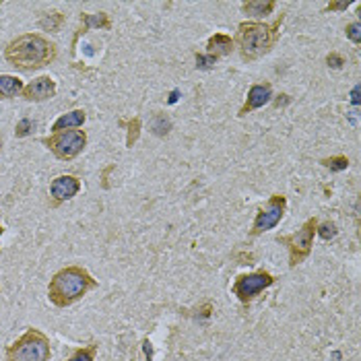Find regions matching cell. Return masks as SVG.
Segmentation results:
<instances>
[{"label":"cell","mask_w":361,"mask_h":361,"mask_svg":"<svg viewBox=\"0 0 361 361\" xmlns=\"http://www.w3.org/2000/svg\"><path fill=\"white\" fill-rule=\"evenodd\" d=\"M170 128H172V122L165 116H155V120H153V132L155 135L163 137V135L170 132Z\"/></svg>","instance_id":"20"},{"label":"cell","mask_w":361,"mask_h":361,"mask_svg":"<svg viewBox=\"0 0 361 361\" xmlns=\"http://www.w3.org/2000/svg\"><path fill=\"white\" fill-rule=\"evenodd\" d=\"M316 227H318V219L312 217L295 233L285 235V237H277L279 244H285L289 248V266H297L299 262H303L310 256L312 246H314Z\"/></svg>","instance_id":"5"},{"label":"cell","mask_w":361,"mask_h":361,"mask_svg":"<svg viewBox=\"0 0 361 361\" xmlns=\"http://www.w3.org/2000/svg\"><path fill=\"white\" fill-rule=\"evenodd\" d=\"M85 118H87V116H85L83 110L69 112V114L60 116V118L54 122L52 130H54V132H60V130H75V128H81V126L85 124Z\"/></svg>","instance_id":"13"},{"label":"cell","mask_w":361,"mask_h":361,"mask_svg":"<svg viewBox=\"0 0 361 361\" xmlns=\"http://www.w3.org/2000/svg\"><path fill=\"white\" fill-rule=\"evenodd\" d=\"M231 50H233V40L229 38V36H225V34H215L213 38H209V42H207V52H209V56L211 58H219V56H227V54H231Z\"/></svg>","instance_id":"12"},{"label":"cell","mask_w":361,"mask_h":361,"mask_svg":"<svg viewBox=\"0 0 361 361\" xmlns=\"http://www.w3.org/2000/svg\"><path fill=\"white\" fill-rule=\"evenodd\" d=\"M351 7V3L347 0V3H330L328 7H326V11H345V9H349Z\"/></svg>","instance_id":"27"},{"label":"cell","mask_w":361,"mask_h":361,"mask_svg":"<svg viewBox=\"0 0 361 361\" xmlns=\"http://www.w3.org/2000/svg\"><path fill=\"white\" fill-rule=\"evenodd\" d=\"M281 21H283V17L275 25H264V23H256V21L240 23L237 48H240L242 58L256 60V58L264 56L277 40V30H279Z\"/></svg>","instance_id":"3"},{"label":"cell","mask_w":361,"mask_h":361,"mask_svg":"<svg viewBox=\"0 0 361 361\" xmlns=\"http://www.w3.org/2000/svg\"><path fill=\"white\" fill-rule=\"evenodd\" d=\"M23 93V83L13 75H0V100H11Z\"/></svg>","instance_id":"14"},{"label":"cell","mask_w":361,"mask_h":361,"mask_svg":"<svg viewBox=\"0 0 361 361\" xmlns=\"http://www.w3.org/2000/svg\"><path fill=\"white\" fill-rule=\"evenodd\" d=\"M351 102H353L355 106L359 104V87H355V89H353V93H351Z\"/></svg>","instance_id":"28"},{"label":"cell","mask_w":361,"mask_h":361,"mask_svg":"<svg viewBox=\"0 0 361 361\" xmlns=\"http://www.w3.org/2000/svg\"><path fill=\"white\" fill-rule=\"evenodd\" d=\"M285 207H287V198L283 194H275L268 198L266 207L258 211L256 219H254V225H252V235H260L272 227L279 225V221L283 219L285 215Z\"/></svg>","instance_id":"8"},{"label":"cell","mask_w":361,"mask_h":361,"mask_svg":"<svg viewBox=\"0 0 361 361\" xmlns=\"http://www.w3.org/2000/svg\"><path fill=\"white\" fill-rule=\"evenodd\" d=\"M50 340L36 328H30L7 349V361H48Z\"/></svg>","instance_id":"4"},{"label":"cell","mask_w":361,"mask_h":361,"mask_svg":"<svg viewBox=\"0 0 361 361\" xmlns=\"http://www.w3.org/2000/svg\"><path fill=\"white\" fill-rule=\"evenodd\" d=\"M322 165H326V167H328V170H332V172H342V170H347V167H349V159H347L345 155L326 157V159H322Z\"/></svg>","instance_id":"16"},{"label":"cell","mask_w":361,"mask_h":361,"mask_svg":"<svg viewBox=\"0 0 361 361\" xmlns=\"http://www.w3.org/2000/svg\"><path fill=\"white\" fill-rule=\"evenodd\" d=\"M196 62H198V69H211L217 60L211 58V56H202V54H196Z\"/></svg>","instance_id":"25"},{"label":"cell","mask_w":361,"mask_h":361,"mask_svg":"<svg viewBox=\"0 0 361 361\" xmlns=\"http://www.w3.org/2000/svg\"><path fill=\"white\" fill-rule=\"evenodd\" d=\"M62 21H65V17H62L60 13H52V15H46V17L40 21V25H42L44 30H50V32H58V27L62 25Z\"/></svg>","instance_id":"18"},{"label":"cell","mask_w":361,"mask_h":361,"mask_svg":"<svg viewBox=\"0 0 361 361\" xmlns=\"http://www.w3.org/2000/svg\"><path fill=\"white\" fill-rule=\"evenodd\" d=\"M275 283V277L266 270H256L250 275H240L233 283V295L242 303H250L258 293L268 289Z\"/></svg>","instance_id":"7"},{"label":"cell","mask_w":361,"mask_h":361,"mask_svg":"<svg viewBox=\"0 0 361 361\" xmlns=\"http://www.w3.org/2000/svg\"><path fill=\"white\" fill-rule=\"evenodd\" d=\"M79 190H81V182L75 176H58L50 186V194L54 198V205H60V202L73 198Z\"/></svg>","instance_id":"10"},{"label":"cell","mask_w":361,"mask_h":361,"mask_svg":"<svg viewBox=\"0 0 361 361\" xmlns=\"http://www.w3.org/2000/svg\"><path fill=\"white\" fill-rule=\"evenodd\" d=\"M97 287V281L81 266H67L58 270L50 285H48V297L54 305L67 307L79 301L89 289Z\"/></svg>","instance_id":"2"},{"label":"cell","mask_w":361,"mask_h":361,"mask_svg":"<svg viewBox=\"0 0 361 361\" xmlns=\"http://www.w3.org/2000/svg\"><path fill=\"white\" fill-rule=\"evenodd\" d=\"M85 19V25L87 27H110V19H108V15L106 13H100V17H93V15H85L83 17Z\"/></svg>","instance_id":"21"},{"label":"cell","mask_w":361,"mask_h":361,"mask_svg":"<svg viewBox=\"0 0 361 361\" xmlns=\"http://www.w3.org/2000/svg\"><path fill=\"white\" fill-rule=\"evenodd\" d=\"M316 233H318L322 240H332V237L338 233V229H336V225H334L332 221H324L322 225L316 227Z\"/></svg>","instance_id":"19"},{"label":"cell","mask_w":361,"mask_h":361,"mask_svg":"<svg viewBox=\"0 0 361 361\" xmlns=\"http://www.w3.org/2000/svg\"><path fill=\"white\" fill-rule=\"evenodd\" d=\"M347 38L355 44H361V25H359V21H355L347 27Z\"/></svg>","instance_id":"24"},{"label":"cell","mask_w":361,"mask_h":361,"mask_svg":"<svg viewBox=\"0 0 361 361\" xmlns=\"http://www.w3.org/2000/svg\"><path fill=\"white\" fill-rule=\"evenodd\" d=\"M5 58L19 71H36L56 58V46L38 34H27L7 46Z\"/></svg>","instance_id":"1"},{"label":"cell","mask_w":361,"mask_h":361,"mask_svg":"<svg viewBox=\"0 0 361 361\" xmlns=\"http://www.w3.org/2000/svg\"><path fill=\"white\" fill-rule=\"evenodd\" d=\"M95 351H97V347H95V345L85 347V349H77V351L71 355V359H69V361H95Z\"/></svg>","instance_id":"17"},{"label":"cell","mask_w":361,"mask_h":361,"mask_svg":"<svg viewBox=\"0 0 361 361\" xmlns=\"http://www.w3.org/2000/svg\"><path fill=\"white\" fill-rule=\"evenodd\" d=\"M34 126H36V122L34 120H30V118H23L19 124H17V137H27V135H32V130H34Z\"/></svg>","instance_id":"23"},{"label":"cell","mask_w":361,"mask_h":361,"mask_svg":"<svg viewBox=\"0 0 361 361\" xmlns=\"http://www.w3.org/2000/svg\"><path fill=\"white\" fill-rule=\"evenodd\" d=\"M270 97H272V89H270V85H268V83H258V85H252V87H250V91H248V100H246V104H244V106H242V110H240V116H246V114H250V112H254V110L262 108L264 104H268V102H270Z\"/></svg>","instance_id":"11"},{"label":"cell","mask_w":361,"mask_h":361,"mask_svg":"<svg viewBox=\"0 0 361 361\" xmlns=\"http://www.w3.org/2000/svg\"><path fill=\"white\" fill-rule=\"evenodd\" d=\"M139 132H141V120H139V118H132V120L128 122V139H126V145H128V147H132V145L137 143Z\"/></svg>","instance_id":"22"},{"label":"cell","mask_w":361,"mask_h":361,"mask_svg":"<svg viewBox=\"0 0 361 361\" xmlns=\"http://www.w3.org/2000/svg\"><path fill=\"white\" fill-rule=\"evenodd\" d=\"M326 62H328V67H332V69H340V67L345 65V60H342L338 54H328Z\"/></svg>","instance_id":"26"},{"label":"cell","mask_w":361,"mask_h":361,"mask_svg":"<svg viewBox=\"0 0 361 361\" xmlns=\"http://www.w3.org/2000/svg\"><path fill=\"white\" fill-rule=\"evenodd\" d=\"M56 95V83L52 77H38L27 87H23V97L27 102H44Z\"/></svg>","instance_id":"9"},{"label":"cell","mask_w":361,"mask_h":361,"mask_svg":"<svg viewBox=\"0 0 361 361\" xmlns=\"http://www.w3.org/2000/svg\"><path fill=\"white\" fill-rule=\"evenodd\" d=\"M46 147L58 157V159H65V161H71L75 159L87 145V135L83 130H60V132H54L50 139L44 141Z\"/></svg>","instance_id":"6"},{"label":"cell","mask_w":361,"mask_h":361,"mask_svg":"<svg viewBox=\"0 0 361 361\" xmlns=\"http://www.w3.org/2000/svg\"><path fill=\"white\" fill-rule=\"evenodd\" d=\"M3 231H5V227H3V223H0V235H3Z\"/></svg>","instance_id":"29"},{"label":"cell","mask_w":361,"mask_h":361,"mask_svg":"<svg viewBox=\"0 0 361 361\" xmlns=\"http://www.w3.org/2000/svg\"><path fill=\"white\" fill-rule=\"evenodd\" d=\"M272 9H275V3L272 0H250V3H244L242 5V11L246 13V15H250V17H264V15H270L272 13Z\"/></svg>","instance_id":"15"},{"label":"cell","mask_w":361,"mask_h":361,"mask_svg":"<svg viewBox=\"0 0 361 361\" xmlns=\"http://www.w3.org/2000/svg\"><path fill=\"white\" fill-rule=\"evenodd\" d=\"M0 145H3V143H0Z\"/></svg>","instance_id":"30"}]
</instances>
